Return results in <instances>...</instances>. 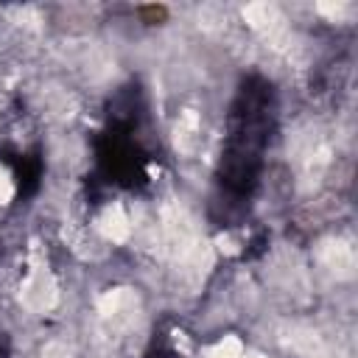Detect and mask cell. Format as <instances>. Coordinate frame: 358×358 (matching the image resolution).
<instances>
[{
  "label": "cell",
  "instance_id": "cell-2",
  "mask_svg": "<svg viewBox=\"0 0 358 358\" xmlns=\"http://www.w3.org/2000/svg\"><path fill=\"white\" fill-rule=\"evenodd\" d=\"M145 358H185L173 344H168L165 338H157L154 344H151V350L145 352Z\"/></svg>",
  "mask_w": 358,
  "mask_h": 358
},
{
  "label": "cell",
  "instance_id": "cell-1",
  "mask_svg": "<svg viewBox=\"0 0 358 358\" xmlns=\"http://www.w3.org/2000/svg\"><path fill=\"white\" fill-rule=\"evenodd\" d=\"M277 131V92L268 78L246 76L227 112L221 154L215 165V207L224 227L243 218L263 185L266 157Z\"/></svg>",
  "mask_w": 358,
  "mask_h": 358
},
{
  "label": "cell",
  "instance_id": "cell-3",
  "mask_svg": "<svg viewBox=\"0 0 358 358\" xmlns=\"http://www.w3.org/2000/svg\"><path fill=\"white\" fill-rule=\"evenodd\" d=\"M0 358H8V344H6L3 336H0Z\"/></svg>",
  "mask_w": 358,
  "mask_h": 358
}]
</instances>
